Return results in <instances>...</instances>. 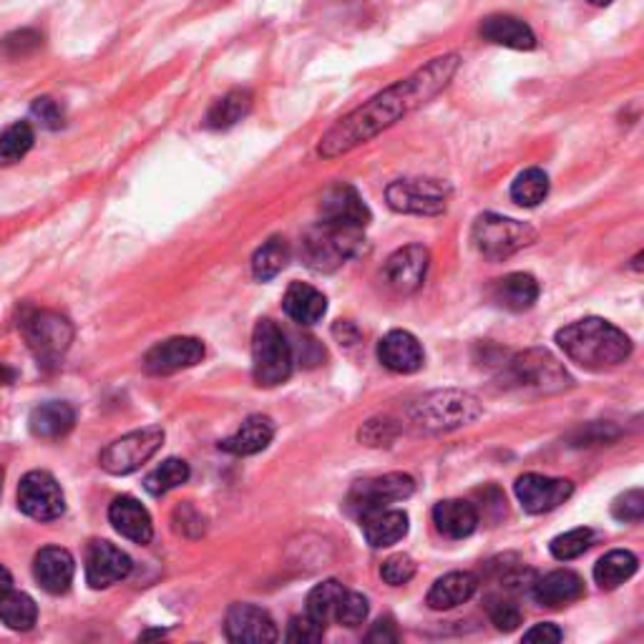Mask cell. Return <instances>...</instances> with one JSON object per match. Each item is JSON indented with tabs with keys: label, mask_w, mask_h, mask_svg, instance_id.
Returning a JSON list of instances; mask_svg holds the SVG:
<instances>
[{
	"label": "cell",
	"mask_w": 644,
	"mask_h": 644,
	"mask_svg": "<svg viewBox=\"0 0 644 644\" xmlns=\"http://www.w3.org/2000/svg\"><path fill=\"white\" fill-rule=\"evenodd\" d=\"M461 67L459 53H446L431 59L426 67L416 69L410 76L396 81L393 86L382 89L366 104L343 116L328 134H323L317 144V156L338 159L350 154L352 149L368 144L370 139L396 126L408 114L423 109L428 101H433L448 83L453 81L456 71Z\"/></svg>",
	"instance_id": "1"
},
{
	"label": "cell",
	"mask_w": 644,
	"mask_h": 644,
	"mask_svg": "<svg viewBox=\"0 0 644 644\" xmlns=\"http://www.w3.org/2000/svg\"><path fill=\"white\" fill-rule=\"evenodd\" d=\"M564 356L586 370H610L632 356L630 335L604 317H584L556 333Z\"/></svg>",
	"instance_id": "2"
},
{
	"label": "cell",
	"mask_w": 644,
	"mask_h": 644,
	"mask_svg": "<svg viewBox=\"0 0 644 644\" xmlns=\"http://www.w3.org/2000/svg\"><path fill=\"white\" fill-rule=\"evenodd\" d=\"M362 247H366L362 229L320 219L303 235L300 255L305 265L315 269V273H335L348 259L358 257Z\"/></svg>",
	"instance_id": "3"
},
{
	"label": "cell",
	"mask_w": 644,
	"mask_h": 644,
	"mask_svg": "<svg viewBox=\"0 0 644 644\" xmlns=\"http://www.w3.org/2000/svg\"><path fill=\"white\" fill-rule=\"evenodd\" d=\"M483 413L479 398L463 390H436L410 408V418L426 431H453V428L469 426Z\"/></svg>",
	"instance_id": "4"
},
{
	"label": "cell",
	"mask_w": 644,
	"mask_h": 644,
	"mask_svg": "<svg viewBox=\"0 0 644 644\" xmlns=\"http://www.w3.org/2000/svg\"><path fill=\"white\" fill-rule=\"evenodd\" d=\"M295 356L285 333L273 320H259L252 333V372L257 386L275 388L293 376Z\"/></svg>",
	"instance_id": "5"
},
{
	"label": "cell",
	"mask_w": 644,
	"mask_h": 644,
	"mask_svg": "<svg viewBox=\"0 0 644 644\" xmlns=\"http://www.w3.org/2000/svg\"><path fill=\"white\" fill-rule=\"evenodd\" d=\"M536 239V229L527 222L501 217V214L487 212L473 222L471 242L473 247L481 252L491 263H501L519 249L529 247Z\"/></svg>",
	"instance_id": "6"
},
{
	"label": "cell",
	"mask_w": 644,
	"mask_h": 644,
	"mask_svg": "<svg viewBox=\"0 0 644 644\" xmlns=\"http://www.w3.org/2000/svg\"><path fill=\"white\" fill-rule=\"evenodd\" d=\"M509 386L524 393L549 396L572 386V376L549 350H524L509 360Z\"/></svg>",
	"instance_id": "7"
},
{
	"label": "cell",
	"mask_w": 644,
	"mask_h": 644,
	"mask_svg": "<svg viewBox=\"0 0 644 644\" xmlns=\"http://www.w3.org/2000/svg\"><path fill=\"white\" fill-rule=\"evenodd\" d=\"M164 443V428L159 426H146L132 431L126 436L116 438L114 443H109L99 456L101 469L111 476H126L134 473L136 469L152 459V456L162 448Z\"/></svg>",
	"instance_id": "8"
},
{
	"label": "cell",
	"mask_w": 644,
	"mask_h": 644,
	"mask_svg": "<svg viewBox=\"0 0 644 644\" xmlns=\"http://www.w3.org/2000/svg\"><path fill=\"white\" fill-rule=\"evenodd\" d=\"M448 184L438 180H398L388 184V207L400 214H418V217H436L448 207Z\"/></svg>",
	"instance_id": "9"
},
{
	"label": "cell",
	"mask_w": 644,
	"mask_h": 644,
	"mask_svg": "<svg viewBox=\"0 0 644 644\" xmlns=\"http://www.w3.org/2000/svg\"><path fill=\"white\" fill-rule=\"evenodd\" d=\"M23 333L28 345H31L33 356L45 362V366H53V362H59L67 356L73 340V328L67 317L49 310L25 317Z\"/></svg>",
	"instance_id": "10"
},
{
	"label": "cell",
	"mask_w": 644,
	"mask_h": 644,
	"mask_svg": "<svg viewBox=\"0 0 644 644\" xmlns=\"http://www.w3.org/2000/svg\"><path fill=\"white\" fill-rule=\"evenodd\" d=\"M413 491H416V481L410 479L408 473H386V476H378V479L358 481L356 487L350 489L345 507H348L352 517L362 519L370 511L386 509L388 503L413 497Z\"/></svg>",
	"instance_id": "11"
},
{
	"label": "cell",
	"mask_w": 644,
	"mask_h": 644,
	"mask_svg": "<svg viewBox=\"0 0 644 644\" xmlns=\"http://www.w3.org/2000/svg\"><path fill=\"white\" fill-rule=\"evenodd\" d=\"M18 509L35 521H55L67 511V499L49 471H31L18 487Z\"/></svg>",
	"instance_id": "12"
},
{
	"label": "cell",
	"mask_w": 644,
	"mask_h": 644,
	"mask_svg": "<svg viewBox=\"0 0 644 644\" xmlns=\"http://www.w3.org/2000/svg\"><path fill=\"white\" fill-rule=\"evenodd\" d=\"M521 509L529 513H549L572 499L574 483L569 479H552L541 473H524L513 483Z\"/></svg>",
	"instance_id": "13"
},
{
	"label": "cell",
	"mask_w": 644,
	"mask_h": 644,
	"mask_svg": "<svg viewBox=\"0 0 644 644\" xmlns=\"http://www.w3.org/2000/svg\"><path fill=\"white\" fill-rule=\"evenodd\" d=\"M204 358V343L197 338H170L156 343L144 356V370L149 376H172L186 368H194Z\"/></svg>",
	"instance_id": "14"
},
{
	"label": "cell",
	"mask_w": 644,
	"mask_h": 644,
	"mask_svg": "<svg viewBox=\"0 0 644 644\" xmlns=\"http://www.w3.org/2000/svg\"><path fill=\"white\" fill-rule=\"evenodd\" d=\"M224 632L229 642L242 644H265L277 642L279 632L275 620L265 610L255 604H232L227 617H224Z\"/></svg>",
	"instance_id": "15"
},
{
	"label": "cell",
	"mask_w": 644,
	"mask_h": 644,
	"mask_svg": "<svg viewBox=\"0 0 644 644\" xmlns=\"http://www.w3.org/2000/svg\"><path fill=\"white\" fill-rule=\"evenodd\" d=\"M428 265H431V252L423 245H408L388 257L386 267H382V275H386V283L393 287L396 293L410 295L426 283Z\"/></svg>",
	"instance_id": "16"
},
{
	"label": "cell",
	"mask_w": 644,
	"mask_h": 644,
	"mask_svg": "<svg viewBox=\"0 0 644 644\" xmlns=\"http://www.w3.org/2000/svg\"><path fill=\"white\" fill-rule=\"evenodd\" d=\"M132 556L121 552L111 541H93L86 552V582L91 590H106L111 584L124 582L132 574Z\"/></svg>",
	"instance_id": "17"
},
{
	"label": "cell",
	"mask_w": 644,
	"mask_h": 644,
	"mask_svg": "<svg viewBox=\"0 0 644 644\" xmlns=\"http://www.w3.org/2000/svg\"><path fill=\"white\" fill-rule=\"evenodd\" d=\"M320 219L343 227L366 229L370 222V209L350 184H333L320 197Z\"/></svg>",
	"instance_id": "18"
},
{
	"label": "cell",
	"mask_w": 644,
	"mask_h": 644,
	"mask_svg": "<svg viewBox=\"0 0 644 644\" xmlns=\"http://www.w3.org/2000/svg\"><path fill=\"white\" fill-rule=\"evenodd\" d=\"M378 360L388 370L410 376V372L423 368V345L418 343L413 333L408 330H390L386 338L378 343Z\"/></svg>",
	"instance_id": "19"
},
{
	"label": "cell",
	"mask_w": 644,
	"mask_h": 644,
	"mask_svg": "<svg viewBox=\"0 0 644 644\" xmlns=\"http://www.w3.org/2000/svg\"><path fill=\"white\" fill-rule=\"evenodd\" d=\"M76 574V562L61 546H45L33 559V576L41 584V590L49 594H67Z\"/></svg>",
	"instance_id": "20"
},
{
	"label": "cell",
	"mask_w": 644,
	"mask_h": 644,
	"mask_svg": "<svg viewBox=\"0 0 644 644\" xmlns=\"http://www.w3.org/2000/svg\"><path fill=\"white\" fill-rule=\"evenodd\" d=\"M479 35L493 45H503V49L513 51L536 49V33L531 31V25L527 21H521L517 16L499 13L483 18L479 25Z\"/></svg>",
	"instance_id": "21"
},
{
	"label": "cell",
	"mask_w": 644,
	"mask_h": 644,
	"mask_svg": "<svg viewBox=\"0 0 644 644\" xmlns=\"http://www.w3.org/2000/svg\"><path fill=\"white\" fill-rule=\"evenodd\" d=\"M109 521L121 536L134 544H149L154 536V524L149 511L134 497H119L109 507Z\"/></svg>",
	"instance_id": "22"
},
{
	"label": "cell",
	"mask_w": 644,
	"mask_h": 644,
	"mask_svg": "<svg viewBox=\"0 0 644 644\" xmlns=\"http://www.w3.org/2000/svg\"><path fill=\"white\" fill-rule=\"evenodd\" d=\"M531 594H534V600L541 606L559 610V606H566V604H574V602L582 600L586 590H584L582 576L569 572V569H559V572H552V574L536 579Z\"/></svg>",
	"instance_id": "23"
},
{
	"label": "cell",
	"mask_w": 644,
	"mask_h": 644,
	"mask_svg": "<svg viewBox=\"0 0 644 644\" xmlns=\"http://www.w3.org/2000/svg\"><path fill=\"white\" fill-rule=\"evenodd\" d=\"M433 524L438 534L446 539H466L471 536L479 527V509L471 501L463 499H446L436 503Z\"/></svg>",
	"instance_id": "24"
},
{
	"label": "cell",
	"mask_w": 644,
	"mask_h": 644,
	"mask_svg": "<svg viewBox=\"0 0 644 644\" xmlns=\"http://www.w3.org/2000/svg\"><path fill=\"white\" fill-rule=\"evenodd\" d=\"M362 534L372 549H386L398 544L408 534V513L400 509H378L360 519Z\"/></svg>",
	"instance_id": "25"
},
{
	"label": "cell",
	"mask_w": 644,
	"mask_h": 644,
	"mask_svg": "<svg viewBox=\"0 0 644 644\" xmlns=\"http://www.w3.org/2000/svg\"><path fill=\"white\" fill-rule=\"evenodd\" d=\"M479 590V579L471 572H451L441 579H436L431 590H428L426 604L436 612H448L456 610L471 600V596Z\"/></svg>",
	"instance_id": "26"
},
{
	"label": "cell",
	"mask_w": 644,
	"mask_h": 644,
	"mask_svg": "<svg viewBox=\"0 0 644 644\" xmlns=\"http://www.w3.org/2000/svg\"><path fill=\"white\" fill-rule=\"evenodd\" d=\"M491 297L493 303L503 307V310L524 313L529 307H534V303L539 300V283L534 275L511 273L497 279V285L491 289Z\"/></svg>",
	"instance_id": "27"
},
{
	"label": "cell",
	"mask_w": 644,
	"mask_h": 644,
	"mask_svg": "<svg viewBox=\"0 0 644 644\" xmlns=\"http://www.w3.org/2000/svg\"><path fill=\"white\" fill-rule=\"evenodd\" d=\"M283 307L287 317H293L297 325H315L328 313V297L313 285L293 283L287 287Z\"/></svg>",
	"instance_id": "28"
},
{
	"label": "cell",
	"mask_w": 644,
	"mask_h": 644,
	"mask_svg": "<svg viewBox=\"0 0 644 644\" xmlns=\"http://www.w3.org/2000/svg\"><path fill=\"white\" fill-rule=\"evenodd\" d=\"M275 436V423L267 416H249L245 423L237 428V433L224 438L219 443L222 451L232 456H255L265 451Z\"/></svg>",
	"instance_id": "29"
},
{
	"label": "cell",
	"mask_w": 644,
	"mask_h": 644,
	"mask_svg": "<svg viewBox=\"0 0 644 644\" xmlns=\"http://www.w3.org/2000/svg\"><path fill=\"white\" fill-rule=\"evenodd\" d=\"M73 423H76V410L69 403H61V400H51V403L33 408L31 418H28L31 433L39 438H49V441L67 436Z\"/></svg>",
	"instance_id": "30"
},
{
	"label": "cell",
	"mask_w": 644,
	"mask_h": 644,
	"mask_svg": "<svg viewBox=\"0 0 644 644\" xmlns=\"http://www.w3.org/2000/svg\"><path fill=\"white\" fill-rule=\"evenodd\" d=\"M249 109H252V93L247 89H232L224 93L222 99L214 101L212 109L207 111L204 124H207L209 129H217V132H222V129H232L249 114Z\"/></svg>",
	"instance_id": "31"
},
{
	"label": "cell",
	"mask_w": 644,
	"mask_h": 644,
	"mask_svg": "<svg viewBox=\"0 0 644 644\" xmlns=\"http://www.w3.org/2000/svg\"><path fill=\"white\" fill-rule=\"evenodd\" d=\"M640 569V559L634 556L627 549H617V552L604 554L600 562L594 564V582L602 586V590H617L620 584L627 582Z\"/></svg>",
	"instance_id": "32"
},
{
	"label": "cell",
	"mask_w": 644,
	"mask_h": 644,
	"mask_svg": "<svg viewBox=\"0 0 644 644\" xmlns=\"http://www.w3.org/2000/svg\"><path fill=\"white\" fill-rule=\"evenodd\" d=\"M0 622L16 632H28L39 622V606L28 594L8 590L0 596Z\"/></svg>",
	"instance_id": "33"
},
{
	"label": "cell",
	"mask_w": 644,
	"mask_h": 644,
	"mask_svg": "<svg viewBox=\"0 0 644 644\" xmlns=\"http://www.w3.org/2000/svg\"><path fill=\"white\" fill-rule=\"evenodd\" d=\"M287 263H289L287 239L273 237L255 252V257H252V275H255L259 283H267V279H273L283 273Z\"/></svg>",
	"instance_id": "34"
},
{
	"label": "cell",
	"mask_w": 644,
	"mask_h": 644,
	"mask_svg": "<svg viewBox=\"0 0 644 644\" xmlns=\"http://www.w3.org/2000/svg\"><path fill=\"white\" fill-rule=\"evenodd\" d=\"M35 132L28 121H16L0 132V166H13L31 152Z\"/></svg>",
	"instance_id": "35"
},
{
	"label": "cell",
	"mask_w": 644,
	"mask_h": 644,
	"mask_svg": "<svg viewBox=\"0 0 644 644\" xmlns=\"http://www.w3.org/2000/svg\"><path fill=\"white\" fill-rule=\"evenodd\" d=\"M549 194V174L539 166H531V170L521 172L511 184V200L519 204V207H539L541 202L546 200Z\"/></svg>",
	"instance_id": "36"
},
{
	"label": "cell",
	"mask_w": 644,
	"mask_h": 644,
	"mask_svg": "<svg viewBox=\"0 0 644 644\" xmlns=\"http://www.w3.org/2000/svg\"><path fill=\"white\" fill-rule=\"evenodd\" d=\"M345 592H348V586L335 582V579L317 584L315 590L307 594V614H313V617L320 620L323 624L335 622V614H338V606Z\"/></svg>",
	"instance_id": "37"
},
{
	"label": "cell",
	"mask_w": 644,
	"mask_h": 644,
	"mask_svg": "<svg viewBox=\"0 0 644 644\" xmlns=\"http://www.w3.org/2000/svg\"><path fill=\"white\" fill-rule=\"evenodd\" d=\"M190 481V466L182 459H166L162 466L146 476L144 489L152 493V497H164L174 489H180L182 483Z\"/></svg>",
	"instance_id": "38"
},
{
	"label": "cell",
	"mask_w": 644,
	"mask_h": 644,
	"mask_svg": "<svg viewBox=\"0 0 644 644\" xmlns=\"http://www.w3.org/2000/svg\"><path fill=\"white\" fill-rule=\"evenodd\" d=\"M41 49H43V33L35 31V28H18V31L8 33L6 39L0 41V53L11 61L28 59V55H33Z\"/></svg>",
	"instance_id": "39"
},
{
	"label": "cell",
	"mask_w": 644,
	"mask_h": 644,
	"mask_svg": "<svg viewBox=\"0 0 644 644\" xmlns=\"http://www.w3.org/2000/svg\"><path fill=\"white\" fill-rule=\"evenodd\" d=\"M592 541H594V531L582 527V529L566 531V534H559L552 544H549V549H552V554L554 559H559V562H572V559L582 556L586 549L592 546Z\"/></svg>",
	"instance_id": "40"
},
{
	"label": "cell",
	"mask_w": 644,
	"mask_h": 644,
	"mask_svg": "<svg viewBox=\"0 0 644 644\" xmlns=\"http://www.w3.org/2000/svg\"><path fill=\"white\" fill-rule=\"evenodd\" d=\"M370 604L360 592H345L343 602L338 606V614H335V622L343 624V627H360L362 622L368 620Z\"/></svg>",
	"instance_id": "41"
},
{
	"label": "cell",
	"mask_w": 644,
	"mask_h": 644,
	"mask_svg": "<svg viewBox=\"0 0 644 644\" xmlns=\"http://www.w3.org/2000/svg\"><path fill=\"white\" fill-rule=\"evenodd\" d=\"M285 637L289 642H303V644L320 642L325 637V624L320 620H315L313 614L305 612V614H300V617L289 620Z\"/></svg>",
	"instance_id": "42"
},
{
	"label": "cell",
	"mask_w": 644,
	"mask_h": 644,
	"mask_svg": "<svg viewBox=\"0 0 644 644\" xmlns=\"http://www.w3.org/2000/svg\"><path fill=\"white\" fill-rule=\"evenodd\" d=\"M612 517L624 524H637L644 517V493L642 489L624 491L622 497L614 499L612 503Z\"/></svg>",
	"instance_id": "43"
},
{
	"label": "cell",
	"mask_w": 644,
	"mask_h": 644,
	"mask_svg": "<svg viewBox=\"0 0 644 644\" xmlns=\"http://www.w3.org/2000/svg\"><path fill=\"white\" fill-rule=\"evenodd\" d=\"M380 576H382V582L390 584V586H403L416 576V562L408 554L390 556V559H386V562H382Z\"/></svg>",
	"instance_id": "44"
},
{
	"label": "cell",
	"mask_w": 644,
	"mask_h": 644,
	"mask_svg": "<svg viewBox=\"0 0 644 644\" xmlns=\"http://www.w3.org/2000/svg\"><path fill=\"white\" fill-rule=\"evenodd\" d=\"M31 114L43 129H51V132L63 126V109L59 106V101H53L49 96L35 99L33 106H31Z\"/></svg>",
	"instance_id": "45"
},
{
	"label": "cell",
	"mask_w": 644,
	"mask_h": 644,
	"mask_svg": "<svg viewBox=\"0 0 644 644\" xmlns=\"http://www.w3.org/2000/svg\"><path fill=\"white\" fill-rule=\"evenodd\" d=\"M491 622L497 624V630L501 632H513L521 624V612L513 602H493L491 604Z\"/></svg>",
	"instance_id": "46"
},
{
	"label": "cell",
	"mask_w": 644,
	"mask_h": 644,
	"mask_svg": "<svg viewBox=\"0 0 644 644\" xmlns=\"http://www.w3.org/2000/svg\"><path fill=\"white\" fill-rule=\"evenodd\" d=\"M564 640V632L556 627V624L552 622H541V624H534L529 632H524V642H541V644H546V642H562Z\"/></svg>",
	"instance_id": "47"
},
{
	"label": "cell",
	"mask_w": 644,
	"mask_h": 644,
	"mask_svg": "<svg viewBox=\"0 0 644 644\" xmlns=\"http://www.w3.org/2000/svg\"><path fill=\"white\" fill-rule=\"evenodd\" d=\"M368 642H378V644H388V642H398L400 634L396 630L393 620H380L372 624V630L368 632Z\"/></svg>",
	"instance_id": "48"
},
{
	"label": "cell",
	"mask_w": 644,
	"mask_h": 644,
	"mask_svg": "<svg viewBox=\"0 0 644 644\" xmlns=\"http://www.w3.org/2000/svg\"><path fill=\"white\" fill-rule=\"evenodd\" d=\"M8 590H13V576L3 564H0V596H3Z\"/></svg>",
	"instance_id": "49"
},
{
	"label": "cell",
	"mask_w": 644,
	"mask_h": 644,
	"mask_svg": "<svg viewBox=\"0 0 644 644\" xmlns=\"http://www.w3.org/2000/svg\"><path fill=\"white\" fill-rule=\"evenodd\" d=\"M16 380V370L8 368L6 362H0V386H11Z\"/></svg>",
	"instance_id": "50"
},
{
	"label": "cell",
	"mask_w": 644,
	"mask_h": 644,
	"mask_svg": "<svg viewBox=\"0 0 644 644\" xmlns=\"http://www.w3.org/2000/svg\"><path fill=\"white\" fill-rule=\"evenodd\" d=\"M590 3H592V6H610L612 0H590Z\"/></svg>",
	"instance_id": "51"
},
{
	"label": "cell",
	"mask_w": 644,
	"mask_h": 644,
	"mask_svg": "<svg viewBox=\"0 0 644 644\" xmlns=\"http://www.w3.org/2000/svg\"><path fill=\"white\" fill-rule=\"evenodd\" d=\"M202 6H209V3H222V0H197Z\"/></svg>",
	"instance_id": "52"
},
{
	"label": "cell",
	"mask_w": 644,
	"mask_h": 644,
	"mask_svg": "<svg viewBox=\"0 0 644 644\" xmlns=\"http://www.w3.org/2000/svg\"><path fill=\"white\" fill-rule=\"evenodd\" d=\"M0 491H3V469H0Z\"/></svg>",
	"instance_id": "53"
}]
</instances>
